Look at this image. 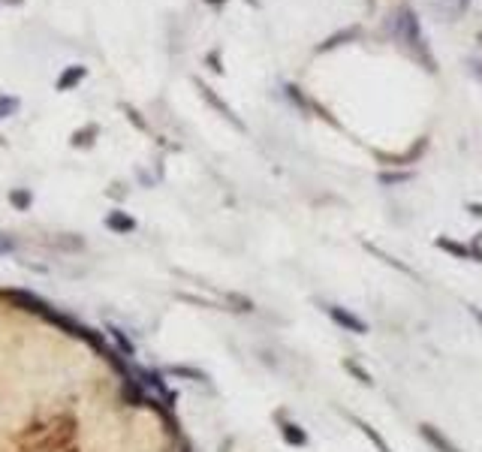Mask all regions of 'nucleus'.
<instances>
[{
	"mask_svg": "<svg viewBox=\"0 0 482 452\" xmlns=\"http://www.w3.org/2000/svg\"><path fill=\"white\" fill-rule=\"evenodd\" d=\"M6 302H12L15 308H21V311H30V314H39V317H48L52 314V305H46L39 295H33V293H21V290H6V293H0Z\"/></svg>",
	"mask_w": 482,
	"mask_h": 452,
	"instance_id": "423d86ee",
	"label": "nucleus"
},
{
	"mask_svg": "<svg viewBox=\"0 0 482 452\" xmlns=\"http://www.w3.org/2000/svg\"><path fill=\"white\" fill-rule=\"evenodd\" d=\"M106 226L112 229V233L118 235H127V233H136V220H133L127 211H112L109 217H106Z\"/></svg>",
	"mask_w": 482,
	"mask_h": 452,
	"instance_id": "9b49d317",
	"label": "nucleus"
},
{
	"mask_svg": "<svg viewBox=\"0 0 482 452\" xmlns=\"http://www.w3.org/2000/svg\"><path fill=\"white\" fill-rule=\"evenodd\" d=\"M99 133L97 124H88L85 130H79V133H73V145H90V139Z\"/></svg>",
	"mask_w": 482,
	"mask_h": 452,
	"instance_id": "a211bd4d",
	"label": "nucleus"
},
{
	"mask_svg": "<svg viewBox=\"0 0 482 452\" xmlns=\"http://www.w3.org/2000/svg\"><path fill=\"white\" fill-rule=\"evenodd\" d=\"M85 76H88V70H85V67H66V70L61 72V79H57V90H70V88H76Z\"/></svg>",
	"mask_w": 482,
	"mask_h": 452,
	"instance_id": "ddd939ff",
	"label": "nucleus"
},
{
	"mask_svg": "<svg viewBox=\"0 0 482 452\" xmlns=\"http://www.w3.org/2000/svg\"><path fill=\"white\" fill-rule=\"evenodd\" d=\"M359 34H362L359 28H350V30H344V34H335V37H329L326 43H322V46L317 48V52H329V48H335V46H340V43H347V39H356Z\"/></svg>",
	"mask_w": 482,
	"mask_h": 452,
	"instance_id": "2eb2a0df",
	"label": "nucleus"
},
{
	"mask_svg": "<svg viewBox=\"0 0 482 452\" xmlns=\"http://www.w3.org/2000/svg\"><path fill=\"white\" fill-rule=\"evenodd\" d=\"M473 67H476V72H479V79H482V61H473Z\"/></svg>",
	"mask_w": 482,
	"mask_h": 452,
	"instance_id": "4be33fe9",
	"label": "nucleus"
},
{
	"mask_svg": "<svg viewBox=\"0 0 482 452\" xmlns=\"http://www.w3.org/2000/svg\"><path fill=\"white\" fill-rule=\"evenodd\" d=\"M317 305L322 314H326L338 328H344V332H350V335H368L371 332L368 320L359 317L353 308H344V305H338V302H317Z\"/></svg>",
	"mask_w": 482,
	"mask_h": 452,
	"instance_id": "f03ea898",
	"label": "nucleus"
},
{
	"mask_svg": "<svg viewBox=\"0 0 482 452\" xmlns=\"http://www.w3.org/2000/svg\"><path fill=\"white\" fill-rule=\"evenodd\" d=\"M109 332H112V338H115V344H118V350L124 353L127 359H133L136 356V347H133V341L124 335V328H118V326H109Z\"/></svg>",
	"mask_w": 482,
	"mask_h": 452,
	"instance_id": "4468645a",
	"label": "nucleus"
},
{
	"mask_svg": "<svg viewBox=\"0 0 482 452\" xmlns=\"http://www.w3.org/2000/svg\"><path fill=\"white\" fill-rule=\"evenodd\" d=\"M209 3H223V0H209Z\"/></svg>",
	"mask_w": 482,
	"mask_h": 452,
	"instance_id": "5701e85b",
	"label": "nucleus"
},
{
	"mask_svg": "<svg viewBox=\"0 0 482 452\" xmlns=\"http://www.w3.org/2000/svg\"><path fill=\"white\" fill-rule=\"evenodd\" d=\"M0 253H12V242H3V238H0Z\"/></svg>",
	"mask_w": 482,
	"mask_h": 452,
	"instance_id": "412c9836",
	"label": "nucleus"
},
{
	"mask_svg": "<svg viewBox=\"0 0 482 452\" xmlns=\"http://www.w3.org/2000/svg\"><path fill=\"white\" fill-rule=\"evenodd\" d=\"M251 3H256V0H251Z\"/></svg>",
	"mask_w": 482,
	"mask_h": 452,
	"instance_id": "b1692460",
	"label": "nucleus"
},
{
	"mask_svg": "<svg viewBox=\"0 0 482 452\" xmlns=\"http://www.w3.org/2000/svg\"><path fill=\"white\" fill-rule=\"evenodd\" d=\"M166 374L175 377V380H190V383H202V386L211 383V377L205 374L202 368H193V365H169V368H166Z\"/></svg>",
	"mask_w": 482,
	"mask_h": 452,
	"instance_id": "1a4fd4ad",
	"label": "nucleus"
},
{
	"mask_svg": "<svg viewBox=\"0 0 482 452\" xmlns=\"http://www.w3.org/2000/svg\"><path fill=\"white\" fill-rule=\"evenodd\" d=\"M416 434H419L422 440H425V446H428L431 452H464L459 443H455L443 429H437L434 422H419V425H416Z\"/></svg>",
	"mask_w": 482,
	"mask_h": 452,
	"instance_id": "39448f33",
	"label": "nucleus"
},
{
	"mask_svg": "<svg viewBox=\"0 0 482 452\" xmlns=\"http://www.w3.org/2000/svg\"><path fill=\"white\" fill-rule=\"evenodd\" d=\"M347 419H350L356 429L362 431V438H368V443H371V446L377 449V452H392V446L386 443V438H383V434H380L377 429H374L368 419H362V416H356V413H347Z\"/></svg>",
	"mask_w": 482,
	"mask_h": 452,
	"instance_id": "0eeeda50",
	"label": "nucleus"
},
{
	"mask_svg": "<svg viewBox=\"0 0 482 452\" xmlns=\"http://www.w3.org/2000/svg\"><path fill=\"white\" fill-rule=\"evenodd\" d=\"M413 172H401V175H380V181L383 184H401V181H410Z\"/></svg>",
	"mask_w": 482,
	"mask_h": 452,
	"instance_id": "6ab92c4d",
	"label": "nucleus"
},
{
	"mask_svg": "<svg viewBox=\"0 0 482 452\" xmlns=\"http://www.w3.org/2000/svg\"><path fill=\"white\" fill-rule=\"evenodd\" d=\"M274 425H278V434H280V440H284L287 446H293V449L311 446V434H307V429L298 422V419L287 416L284 410H274Z\"/></svg>",
	"mask_w": 482,
	"mask_h": 452,
	"instance_id": "7ed1b4c3",
	"label": "nucleus"
},
{
	"mask_svg": "<svg viewBox=\"0 0 482 452\" xmlns=\"http://www.w3.org/2000/svg\"><path fill=\"white\" fill-rule=\"evenodd\" d=\"M139 377H142V386H148V389H154L160 398L166 401H172V392H169V386L163 383V377L157 374V371H139Z\"/></svg>",
	"mask_w": 482,
	"mask_h": 452,
	"instance_id": "f8f14e48",
	"label": "nucleus"
},
{
	"mask_svg": "<svg viewBox=\"0 0 482 452\" xmlns=\"http://www.w3.org/2000/svg\"><path fill=\"white\" fill-rule=\"evenodd\" d=\"M199 90H202V97H205V100H209V103L214 106V109H218V112L223 115V118H226V121H229V124H232V127H235V130H244V124H241V121H238V115H235V112H232V109H229V106H226V103H223V100H218V97H214V90H211V88H205V85H202V81H199Z\"/></svg>",
	"mask_w": 482,
	"mask_h": 452,
	"instance_id": "9d476101",
	"label": "nucleus"
},
{
	"mask_svg": "<svg viewBox=\"0 0 482 452\" xmlns=\"http://www.w3.org/2000/svg\"><path fill=\"white\" fill-rule=\"evenodd\" d=\"M19 112V97H6L0 94V118H10V115Z\"/></svg>",
	"mask_w": 482,
	"mask_h": 452,
	"instance_id": "f3484780",
	"label": "nucleus"
},
{
	"mask_svg": "<svg viewBox=\"0 0 482 452\" xmlns=\"http://www.w3.org/2000/svg\"><path fill=\"white\" fill-rule=\"evenodd\" d=\"M470 317L476 320V326L482 328V308H476V305H470Z\"/></svg>",
	"mask_w": 482,
	"mask_h": 452,
	"instance_id": "aec40b11",
	"label": "nucleus"
},
{
	"mask_svg": "<svg viewBox=\"0 0 482 452\" xmlns=\"http://www.w3.org/2000/svg\"><path fill=\"white\" fill-rule=\"evenodd\" d=\"M395 28H398V39H404V43L410 46V52L416 55L422 63H425V70H434V61H431L428 43H425V37H422V28H419V21H416V15H413L410 6H401V10H398Z\"/></svg>",
	"mask_w": 482,
	"mask_h": 452,
	"instance_id": "f257e3e1",
	"label": "nucleus"
},
{
	"mask_svg": "<svg viewBox=\"0 0 482 452\" xmlns=\"http://www.w3.org/2000/svg\"><path fill=\"white\" fill-rule=\"evenodd\" d=\"M340 368H344V371L350 374V377H353V380L359 383V386H368V389H374V374H371L368 368L362 365L359 359H353V356H344V359H340Z\"/></svg>",
	"mask_w": 482,
	"mask_h": 452,
	"instance_id": "6e6552de",
	"label": "nucleus"
},
{
	"mask_svg": "<svg viewBox=\"0 0 482 452\" xmlns=\"http://www.w3.org/2000/svg\"><path fill=\"white\" fill-rule=\"evenodd\" d=\"M434 248L443 250V253H450L452 259H467V262H479V266H482V235H476L470 244H461V242H455V238H450V235H437Z\"/></svg>",
	"mask_w": 482,
	"mask_h": 452,
	"instance_id": "20e7f679",
	"label": "nucleus"
},
{
	"mask_svg": "<svg viewBox=\"0 0 482 452\" xmlns=\"http://www.w3.org/2000/svg\"><path fill=\"white\" fill-rule=\"evenodd\" d=\"M10 202H12L19 211H24V208H30L33 196H30V190H10Z\"/></svg>",
	"mask_w": 482,
	"mask_h": 452,
	"instance_id": "dca6fc26",
	"label": "nucleus"
}]
</instances>
